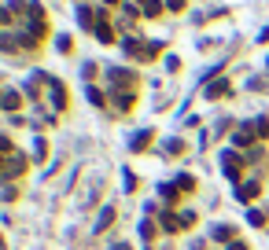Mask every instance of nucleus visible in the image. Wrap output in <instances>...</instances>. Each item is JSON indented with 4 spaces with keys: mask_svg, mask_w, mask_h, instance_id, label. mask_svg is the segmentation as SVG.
Masks as SVG:
<instances>
[{
    "mask_svg": "<svg viewBox=\"0 0 269 250\" xmlns=\"http://www.w3.org/2000/svg\"><path fill=\"white\" fill-rule=\"evenodd\" d=\"M107 77H111V85H115L118 92H133V85H137V77L129 70H122V67H111Z\"/></svg>",
    "mask_w": 269,
    "mask_h": 250,
    "instance_id": "1",
    "label": "nucleus"
},
{
    "mask_svg": "<svg viewBox=\"0 0 269 250\" xmlns=\"http://www.w3.org/2000/svg\"><path fill=\"white\" fill-rule=\"evenodd\" d=\"M221 169H225V177H229V180H240V154H236L232 147L221 154Z\"/></svg>",
    "mask_w": 269,
    "mask_h": 250,
    "instance_id": "2",
    "label": "nucleus"
},
{
    "mask_svg": "<svg viewBox=\"0 0 269 250\" xmlns=\"http://www.w3.org/2000/svg\"><path fill=\"white\" fill-rule=\"evenodd\" d=\"M255 136H258V133H255V125L247 121V125H240V129L232 133V147H251V144H255Z\"/></svg>",
    "mask_w": 269,
    "mask_h": 250,
    "instance_id": "3",
    "label": "nucleus"
},
{
    "mask_svg": "<svg viewBox=\"0 0 269 250\" xmlns=\"http://www.w3.org/2000/svg\"><path fill=\"white\" fill-rule=\"evenodd\" d=\"M225 92H229V81H225V77H218V81H207V85H203V96H207V100H221Z\"/></svg>",
    "mask_w": 269,
    "mask_h": 250,
    "instance_id": "4",
    "label": "nucleus"
},
{
    "mask_svg": "<svg viewBox=\"0 0 269 250\" xmlns=\"http://www.w3.org/2000/svg\"><path fill=\"white\" fill-rule=\"evenodd\" d=\"M210 236H214L218 243H236V232H232V225H214V228H210Z\"/></svg>",
    "mask_w": 269,
    "mask_h": 250,
    "instance_id": "5",
    "label": "nucleus"
},
{
    "mask_svg": "<svg viewBox=\"0 0 269 250\" xmlns=\"http://www.w3.org/2000/svg\"><path fill=\"white\" fill-rule=\"evenodd\" d=\"M48 92H52V103H56V111H63V107H67V96H63V81H48Z\"/></svg>",
    "mask_w": 269,
    "mask_h": 250,
    "instance_id": "6",
    "label": "nucleus"
},
{
    "mask_svg": "<svg viewBox=\"0 0 269 250\" xmlns=\"http://www.w3.org/2000/svg\"><path fill=\"white\" fill-rule=\"evenodd\" d=\"M163 4L166 0H140V15H144V19H155V15L163 11Z\"/></svg>",
    "mask_w": 269,
    "mask_h": 250,
    "instance_id": "7",
    "label": "nucleus"
},
{
    "mask_svg": "<svg viewBox=\"0 0 269 250\" xmlns=\"http://www.w3.org/2000/svg\"><path fill=\"white\" fill-rule=\"evenodd\" d=\"M258 188H262L258 180H247V184H240V188H236V195H240L244 202H251V199H255V195H258Z\"/></svg>",
    "mask_w": 269,
    "mask_h": 250,
    "instance_id": "8",
    "label": "nucleus"
},
{
    "mask_svg": "<svg viewBox=\"0 0 269 250\" xmlns=\"http://www.w3.org/2000/svg\"><path fill=\"white\" fill-rule=\"evenodd\" d=\"M151 144V129H144V133H133V140H129V147L133 151H144Z\"/></svg>",
    "mask_w": 269,
    "mask_h": 250,
    "instance_id": "9",
    "label": "nucleus"
},
{
    "mask_svg": "<svg viewBox=\"0 0 269 250\" xmlns=\"http://www.w3.org/2000/svg\"><path fill=\"white\" fill-rule=\"evenodd\" d=\"M96 37H100L103 44L115 41V29H111V22H107V19H100V22H96Z\"/></svg>",
    "mask_w": 269,
    "mask_h": 250,
    "instance_id": "10",
    "label": "nucleus"
},
{
    "mask_svg": "<svg viewBox=\"0 0 269 250\" xmlns=\"http://www.w3.org/2000/svg\"><path fill=\"white\" fill-rule=\"evenodd\" d=\"M111 221H115V206H103V213H100V221H96V228H92V232L100 236V232H103V228H107Z\"/></svg>",
    "mask_w": 269,
    "mask_h": 250,
    "instance_id": "11",
    "label": "nucleus"
},
{
    "mask_svg": "<svg viewBox=\"0 0 269 250\" xmlns=\"http://www.w3.org/2000/svg\"><path fill=\"white\" fill-rule=\"evenodd\" d=\"M85 96H89V103H92V107H103V92H100L96 85H89V88H85Z\"/></svg>",
    "mask_w": 269,
    "mask_h": 250,
    "instance_id": "12",
    "label": "nucleus"
},
{
    "mask_svg": "<svg viewBox=\"0 0 269 250\" xmlns=\"http://www.w3.org/2000/svg\"><path fill=\"white\" fill-rule=\"evenodd\" d=\"M192 188H196V177L192 173H181L177 177V192H192Z\"/></svg>",
    "mask_w": 269,
    "mask_h": 250,
    "instance_id": "13",
    "label": "nucleus"
},
{
    "mask_svg": "<svg viewBox=\"0 0 269 250\" xmlns=\"http://www.w3.org/2000/svg\"><path fill=\"white\" fill-rule=\"evenodd\" d=\"M19 92H4V100H0V107H8V111H15V107H19Z\"/></svg>",
    "mask_w": 269,
    "mask_h": 250,
    "instance_id": "14",
    "label": "nucleus"
},
{
    "mask_svg": "<svg viewBox=\"0 0 269 250\" xmlns=\"http://www.w3.org/2000/svg\"><path fill=\"white\" fill-rule=\"evenodd\" d=\"M77 22H82V26H89V22H92V8H89V4L77 8Z\"/></svg>",
    "mask_w": 269,
    "mask_h": 250,
    "instance_id": "15",
    "label": "nucleus"
},
{
    "mask_svg": "<svg viewBox=\"0 0 269 250\" xmlns=\"http://www.w3.org/2000/svg\"><path fill=\"white\" fill-rule=\"evenodd\" d=\"M163 228H166V232H177V228H181V221H177L173 213H163Z\"/></svg>",
    "mask_w": 269,
    "mask_h": 250,
    "instance_id": "16",
    "label": "nucleus"
},
{
    "mask_svg": "<svg viewBox=\"0 0 269 250\" xmlns=\"http://www.w3.org/2000/svg\"><path fill=\"white\" fill-rule=\"evenodd\" d=\"M247 221L255 225V228H262V225H265V213H262V210H251V213H247Z\"/></svg>",
    "mask_w": 269,
    "mask_h": 250,
    "instance_id": "17",
    "label": "nucleus"
},
{
    "mask_svg": "<svg viewBox=\"0 0 269 250\" xmlns=\"http://www.w3.org/2000/svg\"><path fill=\"white\" fill-rule=\"evenodd\" d=\"M251 125H255V133H258V136H265V133H269V121H265V118H255Z\"/></svg>",
    "mask_w": 269,
    "mask_h": 250,
    "instance_id": "18",
    "label": "nucleus"
},
{
    "mask_svg": "<svg viewBox=\"0 0 269 250\" xmlns=\"http://www.w3.org/2000/svg\"><path fill=\"white\" fill-rule=\"evenodd\" d=\"M22 166H26V162H22V159H15V162H11V166H8V177H19V173H22Z\"/></svg>",
    "mask_w": 269,
    "mask_h": 250,
    "instance_id": "19",
    "label": "nucleus"
},
{
    "mask_svg": "<svg viewBox=\"0 0 269 250\" xmlns=\"http://www.w3.org/2000/svg\"><path fill=\"white\" fill-rule=\"evenodd\" d=\"M140 236L151 239V236H155V225H151V221H140Z\"/></svg>",
    "mask_w": 269,
    "mask_h": 250,
    "instance_id": "20",
    "label": "nucleus"
},
{
    "mask_svg": "<svg viewBox=\"0 0 269 250\" xmlns=\"http://www.w3.org/2000/svg\"><path fill=\"white\" fill-rule=\"evenodd\" d=\"M163 199H170V202H177V188H170V184H163Z\"/></svg>",
    "mask_w": 269,
    "mask_h": 250,
    "instance_id": "21",
    "label": "nucleus"
},
{
    "mask_svg": "<svg viewBox=\"0 0 269 250\" xmlns=\"http://www.w3.org/2000/svg\"><path fill=\"white\" fill-rule=\"evenodd\" d=\"M122 177H125V180H122V184H125V192H133V188H137V180H133V173H129V169H125V173H122Z\"/></svg>",
    "mask_w": 269,
    "mask_h": 250,
    "instance_id": "22",
    "label": "nucleus"
},
{
    "mask_svg": "<svg viewBox=\"0 0 269 250\" xmlns=\"http://www.w3.org/2000/svg\"><path fill=\"white\" fill-rule=\"evenodd\" d=\"M166 8L170 11H184V0H166Z\"/></svg>",
    "mask_w": 269,
    "mask_h": 250,
    "instance_id": "23",
    "label": "nucleus"
},
{
    "mask_svg": "<svg viewBox=\"0 0 269 250\" xmlns=\"http://www.w3.org/2000/svg\"><path fill=\"white\" fill-rule=\"evenodd\" d=\"M8 151H11V140H8V136H0V154H8Z\"/></svg>",
    "mask_w": 269,
    "mask_h": 250,
    "instance_id": "24",
    "label": "nucleus"
},
{
    "mask_svg": "<svg viewBox=\"0 0 269 250\" xmlns=\"http://www.w3.org/2000/svg\"><path fill=\"white\" fill-rule=\"evenodd\" d=\"M258 44H269V26H265L262 34H258Z\"/></svg>",
    "mask_w": 269,
    "mask_h": 250,
    "instance_id": "25",
    "label": "nucleus"
},
{
    "mask_svg": "<svg viewBox=\"0 0 269 250\" xmlns=\"http://www.w3.org/2000/svg\"><path fill=\"white\" fill-rule=\"evenodd\" d=\"M229 250H247V246H244L240 239H236V243H229Z\"/></svg>",
    "mask_w": 269,
    "mask_h": 250,
    "instance_id": "26",
    "label": "nucleus"
},
{
    "mask_svg": "<svg viewBox=\"0 0 269 250\" xmlns=\"http://www.w3.org/2000/svg\"><path fill=\"white\" fill-rule=\"evenodd\" d=\"M8 15H11L8 8H0V22H8Z\"/></svg>",
    "mask_w": 269,
    "mask_h": 250,
    "instance_id": "27",
    "label": "nucleus"
},
{
    "mask_svg": "<svg viewBox=\"0 0 269 250\" xmlns=\"http://www.w3.org/2000/svg\"><path fill=\"white\" fill-rule=\"evenodd\" d=\"M103 4H111V8H118V4H122V0H103Z\"/></svg>",
    "mask_w": 269,
    "mask_h": 250,
    "instance_id": "28",
    "label": "nucleus"
},
{
    "mask_svg": "<svg viewBox=\"0 0 269 250\" xmlns=\"http://www.w3.org/2000/svg\"><path fill=\"white\" fill-rule=\"evenodd\" d=\"M115 250H129V246H125V243H115Z\"/></svg>",
    "mask_w": 269,
    "mask_h": 250,
    "instance_id": "29",
    "label": "nucleus"
},
{
    "mask_svg": "<svg viewBox=\"0 0 269 250\" xmlns=\"http://www.w3.org/2000/svg\"><path fill=\"white\" fill-rule=\"evenodd\" d=\"M265 67H269V59H265Z\"/></svg>",
    "mask_w": 269,
    "mask_h": 250,
    "instance_id": "30",
    "label": "nucleus"
}]
</instances>
